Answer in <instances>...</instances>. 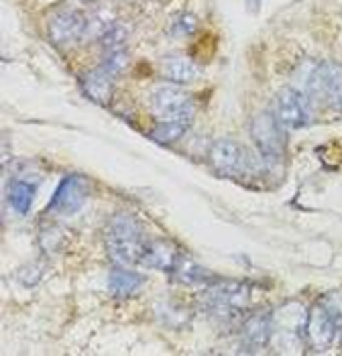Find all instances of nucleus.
<instances>
[{"mask_svg": "<svg viewBox=\"0 0 342 356\" xmlns=\"http://www.w3.org/2000/svg\"><path fill=\"white\" fill-rule=\"evenodd\" d=\"M304 342L314 353L342 344V293H328L308 309Z\"/></svg>", "mask_w": 342, "mask_h": 356, "instance_id": "1", "label": "nucleus"}, {"mask_svg": "<svg viewBox=\"0 0 342 356\" xmlns=\"http://www.w3.org/2000/svg\"><path fill=\"white\" fill-rule=\"evenodd\" d=\"M104 247L114 265H139L147 247V238L139 220L131 214H114L104 228Z\"/></svg>", "mask_w": 342, "mask_h": 356, "instance_id": "2", "label": "nucleus"}, {"mask_svg": "<svg viewBox=\"0 0 342 356\" xmlns=\"http://www.w3.org/2000/svg\"><path fill=\"white\" fill-rule=\"evenodd\" d=\"M251 303V289L241 281H225L216 279L208 285L204 296V309L222 326H230L245 316Z\"/></svg>", "mask_w": 342, "mask_h": 356, "instance_id": "3", "label": "nucleus"}, {"mask_svg": "<svg viewBox=\"0 0 342 356\" xmlns=\"http://www.w3.org/2000/svg\"><path fill=\"white\" fill-rule=\"evenodd\" d=\"M251 138L255 143L259 155L269 167L284 163L285 157V133L282 120L271 110H261L251 118L249 124Z\"/></svg>", "mask_w": 342, "mask_h": 356, "instance_id": "4", "label": "nucleus"}, {"mask_svg": "<svg viewBox=\"0 0 342 356\" xmlns=\"http://www.w3.org/2000/svg\"><path fill=\"white\" fill-rule=\"evenodd\" d=\"M304 82V92L310 100L320 102L326 108L342 110V65L322 61L308 70Z\"/></svg>", "mask_w": 342, "mask_h": 356, "instance_id": "5", "label": "nucleus"}, {"mask_svg": "<svg viewBox=\"0 0 342 356\" xmlns=\"http://www.w3.org/2000/svg\"><path fill=\"white\" fill-rule=\"evenodd\" d=\"M275 114L284 127L304 129L312 122V100L304 90L285 86L275 94Z\"/></svg>", "mask_w": 342, "mask_h": 356, "instance_id": "6", "label": "nucleus"}, {"mask_svg": "<svg viewBox=\"0 0 342 356\" xmlns=\"http://www.w3.org/2000/svg\"><path fill=\"white\" fill-rule=\"evenodd\" d=\"M308 312L300 303H285L271 312V342L269 344H298L304 342Z\"/></svg>", "mask_w": 342, "mask_h": 356, "instance_id": "7", "label": "nucleus"}, {"mask_svg": "<svg viewBox=\"0 0 342 356\" xmlns=\"http://www.w3.org/2000/svg\"><path fill=\"white\" fill-rule=\"evenodd\" d=\"M90 192H92L90 179L80 173H72L63 177L61 184L57 186L54 197L47 204V212L59 214V216H72L84 206Z\"/></svg>", "mask_w": 342, "mask_h": 356, "instance_id": "8", "label": "nucleus"}, {"mask_svg": "<svg viewBox=\"0 0 342 356\" xmlns=\"http://www.w3.org/2000/svg\"><path fill=\"white\" fill-rule=\"evenodd\" d=\"M88 25H90V21L80 10L65 8V10L54 15V19L49 21V27H47V35L56 47L65 49L84 37L88 33Z\"/></svg>", "mask_w": 342, "mask_h": 356, "instance_id": "9", "label": "nucleus"}, {"mask_svg": "<svg viewBox=\"0 0 342 356\" xmlns=\"http://www.w3.org/2000/svg\"><path fill=\"white\" fill-rule=\"evenodd\" d=\"M210 165L220 177H238L247 165V151L232 138H216L210 145Z\"/></svg>", "mask_w": 342, "mask_h": 356, "instance_id": "10", "label": "nucleus"}, {"mask_svg": "<svg viewBox=\"0 0 342 356\" xmlns=\"http://www.w3.org/2000/svg\"><path fill=\"white\" fill-rule=\"evenodd\" d=\"M151 106L159 120H173L194 114L190 96L179 86H159L151 96Z\"/></svg>", "mask_w": 342, "mask_h": 356, "instance_id": "11", "label": "nucleus"}, {"mask_svg": "<svg viewBox=\"0 0 342 356\" xmlns=\"http://www.w3.org/2000/svg\"><path fill=\"white\" fill-rule=\"evenodd\" d=\"M241 342L245 350L256 353L271 342V312H255L241 326Z\"/></svg>", "mask_w": 342, "mask_h": 356, "instance_id": "12", "label": "nucleus"}, {"mask_svg": "<svg viewBox=\"0 0 342 356\" xmlns=\"http://www.w3.org/2000/svg\"><path fill=\"white\" fill-rule=\"evenodd\" d=\"M179 257H181V250L175 247L173 243L163 241V238H155V241H147L141 263L151 267V269H157V271L171 275L173 267L179 261Z\"/></svg>", "mask_w": 342, "mask_h": 356, "instance_id": "13", "label": "nucleus"}, {"mask_svg": "<svg viewBox=\"0 0 342 356\" xmlns=\"http://www.w3.org/2000/svg\"><path fill=\"white\" fill-rule=\"evenodd\" d=\"M113 80L114 78L111 74H106L102 67H96V70L86 72L80 82H82L84 94L92 100V102H96V104H100V106H108L111 100H113L114 92Z\"/></svg>", "mask_w": 342, "mask_h": 356, "instance_id": "14", "label": "nucleus"}, {"mask_svg": "<svg viewBox=\"0 0 342 356\" xmlns=\"http://www.w3.org/2000/svg\"><path fill=\"white\" fill-rule=\"evenodd\" d=\"M161 76L173 83H192L200 76L198 63L184 55H168L161 59Z\"/></svg>", "mask_w": 342, "mask_h": 356, "instance_id": "15", "label": "nucleus"}, {"mask_svg": "<svg viewBox=\"0 0 342 356\" xmlns=\"http://www.w3.org/2000/svg\"><path fill=\"white\" fill-rule=\"evenodd\" d=\"M171 279H175V281H179L184 285H198V287L200 285L208 287V285H212L216 281V277L210 273L208 269H204L198 261H194L192 257H188L184 252H181L177 265L171 271Z\"/></svg>", "mask_w": 342, "mask_h": 356, "instance_id": "16", "label": "nucleus"}, {"mask_svg": "<svg viewBox=\"0 0 342 356\" xmlns=\"http://www.w3.org/2000/svg\"><path fill=\"white\" fill-rule=\"evenodd\" d=\"M145 277L135 271H129V267H118L111 271L108 277V289L114 298H131L135 296L142 285H145Z\"/></svg>", "mask_w": 342, "mask_h": 356, "instance_id": "17", "label": "nucleus"}, {"mask_svg": "<svg viewBox=\"0 0 342 356\" xmlns=\"http://www.w3.org/2000/svg\"><path fill=\"white\" fill-rule=\"evenodd\" d=\"M192 120H194V114H186V116L173 118V120H161L149 133V137L159 145H173L188 133V129L192 127Z\"/></svg>", "mask_w": 342, "mask_h": 356, "instance_id": "18", "label": "nucleus"}, {"mask_svg": "<svg viewBox=\"0 0 342 356\" xmlns=\"http://www.w3.org/2000/svg\"><path fill=\"white\" fill-rule=\"evenodd\" d=\"M35 193H37V186H33L31 181L13 179L8 186V204L19 216H25L33 206Z\"/></svg>", "mask_w": 342, "mask_h": 356, "instance_id": "19", "label": "nucleus"}, {"mask_svg": "<svg viewBox=\"0 0 342 356\" xmlns=\"http://www.w3.org/2000/svg\"><path fill=\"white\" fill-rule=\"evenodd\" d=\"M127 39H129V27L122 25V23H108V25L102 27L100 35H98V41L106 51L122 47Z\"/></svg>", "mask_w": 342, "mask_h": 356, "instance_id": "20", "label": "nucleus"}, {"mask_svg": "<svg viewBox=\"0 0 342 356\" xmlns=\"http://www.w3.org/2000/svg\"><path fill=\"white\" fill-rule=\"evenodd\" d=\"M127 65H129V55H127V51L122 47H118V49H108L106 51L100 67L106 74H111L113 78H118L127 70Z\"/></svg>", "mask_w": 342, "mask_h": 356, "instance_id": "21", "label": "nucleus"}, {"mask_svg": "<svg viewBox=\"0 0 342 356\" xmlns=\"http://www.w3.org/2000/svg\"><path fill=\"white\" fill-rule=\"evenodd\" d=\"M198 27V19L190 13H184V15H177L175 21L171 23V37H186V35H192Z\"/></svg>", "mask_w": 342, "mask_h": 356, "instance_id": "22", "label": "nucleus"}, {"mask_svg": "<svg viewBox=\"0 0 342 356\" xmlns=\"http://www.w3.org/2000/svg\"><path fill=\"white\" fill-rule=\"evenodd\" d=\"M247 4H249L251 10H256V8L261 6V0H247Z\"/></svg>", "mask_w": 342, "mask_h": 356, "instance_id": "23", "label": "nucleus"}, {"mask_svg": "<svg viewBox=\"0 0 342 356\" xmlns=\"http://www.w3.org/2000/svg\"><path fill=\"white\" fill-rule=\"evenodd\" d=\"M80 2H92V0H80Z\"/></svg>", "mask_w": 342, "mask_h": 356, "instance_id": "24", "label": "nucleus"}]
</instances>
